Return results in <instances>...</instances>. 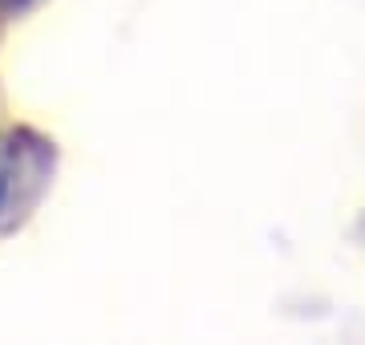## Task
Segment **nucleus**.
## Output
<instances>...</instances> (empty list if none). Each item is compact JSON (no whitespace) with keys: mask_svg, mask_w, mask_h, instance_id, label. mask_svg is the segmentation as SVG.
I'll return each instance as SVG.
<instances>
[{"mask_svg":"<svg viewBox=\"0 0 365 345\" xmlns=\"http://www.w3.org/2000/svg\"><path fill=\"white\" fill-rule=\"evenodd\" d=\"M53 150L33 134L0 138V232L13 227L49 183Z\"/></svg>","mask_w":365,"mask_h":345,"instance_id":"1","label":"nucleus"}]
</instances>
